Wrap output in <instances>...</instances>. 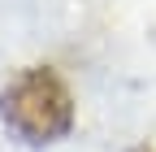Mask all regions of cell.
I'll return each instance as SVG.
<instances>
[{
    "mask_svg": "<svg viewBox=\"0 0 156 152\" xmlns=\"http://www.w3.org/2000/svg\"><path fill=\"white\" fill-rule=\"evenodd\" d=\"M0 118L22 143H56L74 126V100L52 70H22L0 91Z\"/></svg>",
    "mask_w": 156,
    "mask_h": 152,
    "instance_id": "cell-1",
    "label": "cell"
}]
</instances>
